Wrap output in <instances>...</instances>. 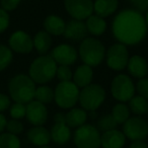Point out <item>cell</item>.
<instances>
[{"instance_id":"cell-1","label":"cell","mask_w":148,"mask_h":148,"mask_svg":"<svg viewBox=\"0 0 148 148\" xmlns=\"http://www.w3.org/2000/svg\"><path fill=\"white\" fill-rule=\"evenodd\" d=\"M112 33L118 43L125 46L138 45L147 36L145 17L133 8L120 11L113 19Z\"/></svg>"},{"instance_id":"cell-2","label":"cell","mask_w":148,"mask_h":148,"mask_svg":"<svg viewBox=\"0 0 148 148\" xmlns=\"http://www.w3.org/2000/svg\"><path fill=\"white\" fill-rule=\"evenodd\" d=\"M36 83L29 75L18 74L10 79L8 84V91L11 99L14 103L27 105L34 101L36 92Z\"/></svg>"},{"instance_id":"cell-3","label":"cell","mask_w":148,"mask_h":148,"mask_svg":"<svg viewBox=\"0 0 148 148\" xmlns=\"http://www.w3.org/2000/svg\"><path fill=\"white\" fill-rule=\"evenodd\" d=\"M57 63L50 55H41L32 62L29 69V76L38 84L48 83L56 76Z\"/></svg>"},{"instance_id":"cell-4","label":"cell","mask_w":148,"mask_h":148,"mask_svg":"<svg viewBox=\"0 0 148 148\" xmlns=\"http://www.w3.org/2000/svg\"><path fill=\"white\" fill-rule=\"evenodd\" d=\"M106 48L99 40L95 38H85L80 43L78 56L83 64L95 67L106 58Z\"/></svg>"},{"instance_id":"cell-5","label":"cell","mask_w":148,"mask_h":148,"mask_svg":"<svg viewBox=\"0 0 148 148\" xmlns=\"http://www.w3.org/2000/svg\"><path fill=\"white\" fill-rule=\"evenodd\" d=\"M80 89L73 81L59 82L54 89V101L63 110L72 109L78 103Z\"/></svg>"},{"instance_id":"cell-6","label":"cell","mask_w":148,"mask_h":148,"mask_svg":"<svg viewBox=\"0 0 148 148\" xmlns=\"http://www.w3.org/2000/svg\"><path fill=\"white\" fill-rule=\"evenodd\" d=\"M106 99V90L101 85L91 83L83 87L79 92L78 103L81 109L86 112H95L103 103Z\"/></svg>"},{"instance_id":"cell-7","label":"cell","mask_w":148,"mask_h":148,"mask_svg":"<svg viewBox=\"0 0 148 148\" xmlns=\"http://www.w3.org/2000/svg\"><path fill=\"white\" fill-rule=\"evenodd\" d=\"M73 142L76 148H99L101 132L90 124H84L75 129L73 133Z\"/></svg>"},{"instance_id":"cell-8","label":"cell","mask_w":148,"mask_h":148,"mask_svg":"<svg viewBox=\"0 0 148 148\" xmlns=\"http://www.w3.org/2000/svg\"><path fill=\"white\" fill-rule=\"evenodd\" d=\"M136 87L131 77L126 74H118L111 84V92L119 103H127L135 95Z\"/></svg>"},{"instance_id":"cell-9","label":"cell","mask_w":148,"mask_h":148,"mask_svg":"<svg viewBox=\"0 0 148 148\" xmlns=\"http://www.w3.org/2000/svg\"><path fill=\"white\" fill-rule=\"evenodd\" d=\"M129 51L127 46L121 43L112 45L106 52V60L109 68L115 71H122L127 67L129 61Z\"/></svg>"},{"instance_id":"cell-10","label":"cell","mask_w":148,"mask_h":148,"mask_svg":"<svg viewBox=\"0 0 148 148\" xmlns=\"http://www.w3.org/2000/svg\"><path fill=\"white\" fill-rule=\"evenodd\" d=\"M122 132L125 137L131 141L145 140L148 136V122L139 116L130 117L123 124Z\"/></svg>"},{"instance_id":"cell-11","label":"cell","mask_w":148,"mask_h":148,"mask_svg":"<svg viewBox=\"0 0 148 148\" xmlns=\"http://www.w3.org/2000/svg\"><path fill=\"white\" fill-rule=\"evenodd\" d=\"M51 141L57 145H65L71 139V129L67 126L65 115L63 113H57L54 116V125L50 130Z\"/></svg>"},{"instance_id":"cell-12","label":"cell","mask_w":148,"mask_h":148,"mask_svg":"<svg viewBox=\"0 0 148 148\" xmlns=\"http://www.w3.org/2000/svg\"><path fill=\"white\" fill-rule=\"evenodd\" d=\"M64 6L73 19L84 21L93 13L92 0H64Z\"/></svg>"},{"instance_id":"cell-13","label":"cell","mask_w":148,"mask_h":148,"mask_svg":"<svg viewBox=\"0 0 148 148\" xmlns=\"http://www.w3.org/2000/svg\"><path fill=\"white\" fill-rule=\"evenodd\" d=\"M50 56L53 58L57 65L70 66L76 62L78 58V52L73 46L68 44H61L54 48Z\"/></svg>"},{"instance_id":"cell-14","label":"cell","mask_w":148,"mask_h":148,"mask_svg":"<svg viewBox=\"0 0 148 148\" xmlns=\"http://www.w3.org/2000/svg\"><path fill=\"white\" fill-rule=\"evenodd\" d=\"M25 118L33 126H43L48 120V110L46 105L36 99L29 101L27 105Z\"/></svg>"},{"instance_id":"cell-15","label":"cell","mask_w":148,"mask_h":148,"mask_svg":"<svg viewBox=\"0 0 148 148\" xmlns=\"http://www.w3.org/2000/svg\"><path fill=\"white\" fill-rule=\"evenodd\" d=\"M9 48L19 54H29L34 49V42L31 36L23 31H16L9 38Z\"/></svg>"},{"instance_id":"cell-16","label":"cell","mask_w":148,"mask_h":148,"mask_svg":"<svg viewBox=\"0 0 148 148\" xmlns=\"http://www.w3.org/2000/svg\"><path fill=\"white\" fill-rule=\"evenodd\" d=\"M87 29L84 21L73 19L66 23V27L64 31V37L73 42H82L87 38Z\"/></svg>"},{"instance_id":"cell-17","label":"cell","mask_w":148,"mask_h":148,"mask_svg":"<svg viewBox=\"0 0 148 148\" xmlns=\"http://www.w3.org/2000/svg\"><path fill=\"white\" fill-rule=\"evenodd\" d=\"M126 139L124 133L118 129H113L101 134V146L103 148H123Z\"/></svg>"},{"instance_id":"cell-18","label":"cell","mask_w":148,"mask_h":148,"mask_svg":"<svg viewBox=\"0 0 148 148\" xmlns=\"http://www.w3.org/2000/svg\"><path fill=\"white\" fill-rule=\"evenodd\" d=\"M27 137L29 143L38 147L48 146V144L51 142L50 131L44 126H34L27 131Z\"/></svg>"},{"instance_id":"cell-19","label":"cell","mask_w":148,"mask_h":148,"mask_svg":"<svg viewBox=\"0 0 148 148\" xmlns=\"http://www.w3.org/2000/svg\"><path fill=\"white\" fill-rule=\"evenodd\" d=\"M127 68L130 75L134 78H145L146 75H148V63L142 56L134 55L130 57Z\"/></svg>"},{"instance_id":"cell-20","label":"cell","mask_w":148,"mask_h":148,"mask_svg":"<svg viewBox=\"0 0 148 148\" xmlns=\"http://www.w3.org/2000/svg\"><path fill=\"white\" fill-rule=\"evenodd\" d=\"M92 78H93L92 67L86 65V64H82V65L78 66L75 69V71L73 72L72 81L79 88H83V87L91 84Z\"/></svg>"},{"instance_id":"cell-21","label":"cell","mask_w":148,"mask_h":148,"mask_svg":"<svg viewBox=\"0 0 148 148\" xmlns=\"http://www.w3.org/2000/svg\"><path fill=\"white\" fill-rule=\"evenodd\" d=\"M66 124L70 129H77L87 121V112L81 108H72L65 114Z\"/></svg>"},{"instance_id":"cell-22","label":"cell","mask_w":148,"mask_h":148,"mask_svg":"<svg viewBox=\"0 0 148 148\" xmlns=\"http://www.w3.org/2000/svg\"><path fill=\"white\" fill-rule=\"evenodd\" d=\"M119 6V0H95L93 12L99 16L106 18L114 14Z\"/></svg>"},{"instance_id":"cell-23","label":"cell","mask_w":148,"mask_h":148,"mask_svg":"<svg viewBox=\"0 0 148 148\" xmlns=\"http://www.w3.org/2000/svg\"><path fill=\"white\" fill-rule=\"evenodd\" d=\"M66 23L56 14H50L44 21V29L51 36H61L64 34Z\"/></svg>"},{"instance_id":"cell-24","label":"cell","mask_w":148,"mask_h":148,"mask_svg":"<svg viewBox=\"0 0 148 148\" xmlns=\"http://www.w3.org/2000/svg\"><path fill=\"white\" fill-rule=\"evenodd\" d=\"M85 25H86L87 33L95 37L103 35L108 27L105 18L97 14H93V13L85 19Z\"/></svg>"},{"instance_id":"cell-25","label":"cell","mask_w":148,"mask_h":148,"mask_svg":"<svg viewBox=\"0 0 148 148\" xmlns=\"http://www.w3.org/2000/svg\"><path fill=\"white\" fill-rule=\"evenodd\" d=\"M34 49L37 50L40 55H46L52 47V36L49 35L46 31H40L36 34L33 39Z\"/></svg>"},{"instance_id":"cell-26","label":"cell","mask_w":148,"mask_h":148,"mask_svg":"<svg viewBox=\"0 0 148 148\" xmlns=\"http://www.w3.org/2000/svg\"><path fill=\"white\" fill-rule=\"evenodd\" d=\"M129 107L130 112L133 113L136 116H141L146 115L148 112V101L144 97H140V95H134L129 101Z\"/></svg>"},{"instance_id":"cell-27","label":"cell","mask_w":148,"mask_h":148,"mask_svg":"<svg viewBox=\"0 0 148 148\" xmlns=\"http://www.w3.org/2000/svg\"><path fill=\"white\" fill-rule=\"evenodd\" d=\"M130 113L131 112H130L128 105H126L125 103H118L113 107L111 115L113 116L116 123L119 125V124H124L129 119Z\"/></svg>"},{"instance_id":"cell-28","label":"cell","mask_w":148,"mask_h":148,"mask_svg":"<svg viewBox=\"0 0 148 148\" xmlns=\"http://www.w3.org/2000/svg\"><path fill=\"white\" fill-rule=\"evenodd\" d=\"M35 99L44 105L52 103L54 101V90L48 85H40L36 88Z\"/></svg>"},{"instance_id":"cell-29","label":"cell","mask_w":148,"mask_h":148,"mask_svg":"<svg viewBox=\"0 0 148 148\" xmlns=\"http://www.w3.org/2000/svg\"><path fill=\"white\" fill-rule=\"evenodd\" d=\"M21 143L16 135L8 132L0 134V148H21Z\"/></svg>"},{"instance_id":"cell-30","label":"cell","mask_w":148,"mask_h":148,"mask_svg":"<svg viewBox=\"0 0 148 148\" xmlns=\"http://www.w3.org/2000/svg\"><path fill=\"white\" fill-rule=\"evenodd\" d=\"M118 124L116 123V121L114 120L113 116L111 114H106V115L101 116L97 122V126L95 127L97 128L99 132H107L110 131V130L116 129Z\"/></svg>"},{"instance_id":"cell-31","label":"cell","mask_w":148,"mask_h":148,"mask_svg":"<svg viewBox=\"0 0 148 148\" xmlns=\"http://www.w3.org/2000/svg\"><path fill=\"white\" fill-rule=\"evenodd\" d=\"M13 54L10 48L5 45H0V71L7 68L12 62Z\"/></svg>"},{"instance_id":"cell-32","label":"cell","mask_w":148,"mask_h":148,"mask_svg":"<svg viewBox=\"0 0 148 148\" xmlns=\"http://www.w3.org/2000/svg\"><path fill=\"white\" fill-rule=\"evenodd\" d=\"M56 76L59 79L60 82H63V81H72L73 72L70 69L69 66L59 65L57 67V71H56Z\"/></svg>"},{"instance_id":"cell-33","label":"cell","mask_w":148,"mask_h":148,"mask_svg":"<svg viewBox=\"0 0 148 148\" xmlns=\"http://www.w3.org/2000/svg\"><path fill=\"white\" fill-rule=\"evenodd\" d=\"M9 113L12 119L14 120H21L25 117V113H27V105L19 103H14L12 106H10V110Z\"/></svg>"},{"instance_id":"cell-34","label":"cell","mask_w":148,"mask_h":148,"mask_svg":"<svg viewBox=\"0 0 148 148\" xmlns=\"http://www.w3.org/2000/svg\"><path fill=\"white\" fill-rule=\"evenodd\" d=\"M5 129L7 130V132L10 134H13V135H18L21 132L23 131V124L21 123L18 120H10V121L7 122L6 124V128Z\"/></svg>"},{"instance_id":"cell-35","label":"cell","mask_w":148,"mask_h":148,"mask_svg":"<svg viewBox=\"0 0 148 148\" xmlns=\"http://www.w3.org/2000/svg\"><path fill=\"white\" fill-rule=\"evenodd\" d=\"M136 91L138 95L144 97L148 101V78H141L136 84Z\"/></svg>"},{"instance_id":"cell-36","label":"cell","mask_w":148,"mask_h":148,"mask_svg":"<svg viewBox=\"0 0 148 148\" xmlns=\"http://www.w3.org/2000/svg\"><path fill=\"white\" fill-rule=\"evenodd\" d=\"M133 9L143 13L148 10V0H128Z\"/></svg>"},{"instance_id":"cell-37","label":"cell","mask_w":148,"mask_h":148,"mask_svg":"<svg viewBox=\"0 0 148 148\" xmlns=\"http://www.w3.org/2000/svg\"><path fill=\"white\" fill-rule=\"evenodd\" d=\"M9 14L6 10H4L3 8H0V34L4 33L7 29V27H9Z\"/></svg>"},{"instance_id":"cell-38","label":"cell","mask_w":148,"mask_h":148,"mask_svg":"<svg viewBox=\"0 0 148 148\" xmlns=\"http://www.w3.org/2000/svg\"><path fill=\"white\" fill-rule=\"evenodd\" d=\"M21 2V0H1V7L8 12L16 9Z\"/></svg>"},{"instance_id":"cell-39","label":"cell","mask_w":148,"mask_h":148,"mask_svg":"<svg viewBox=\"0 0 148 148\" xmlns=\"http://www.w3.org/2000/svg\"><path fill=\"white\" fill-rule=\"evenodd\" d=\"M11 106L10 99L4 93H0V113L6 111Z\"/></svg>"},{"instance_id":"cell-40","label":"cell","mask_w":148,"mask_h":148,"mask_svg":"<svg viewBox=\"0 0 148 148\" xmlns=\"http://www.w3.org/2000/svg\"><path fill=\"white\" fill-rule=\"evenodd\" d=\"M129 148H148V145L144 140H135L131 141Z\"/></svg>"},{"instance_id":"cell-41","label":"cell","mask_w":148,"mask_h":148,"mask_svg":"<svg viewBox=\"0 0 148 148\" xmlns=\"http://www.w3.org/2000/svg\"><path fill=\"white\" fill-rule=\"evenodd\" d=\"M6 124H7V120H6V118H5V116L0 113V134L3 133V131L5 130Z\"/></svg>"},{"instance_id":"cell-42","label":"cell","mask_w":148,"mask_h":148,"mask_svg":"<svg viewBox=\"0 0 148 148\" xmlns=\"http://www.w3.org/2000/svg\"><path fill=\"white\" fill-rule=\"evenodd\" d=\"M145 21H146V27H147V32H148V10L146 11V15L145 16Z\"/></svg>"},{"instance_id":"cell-43","label":"cell","mask_w":148,"mask_h":148,"mask_svg":"<svg viewBox=\"0 0 148 148\" xmlns=\"http://www.w3.org/2000/svg\"><path fill=\"white\" fill-rule=\"evenodd\" d=\"M38 148H51V147H49V146H43V147H38Z\"/></svg>"},{"instance_id":"cell-44","label":"cell","mask_w":148,"mask_h":148,"mask_svg":"<svg viewBox=\"0 0 148 148\" xmlns=\"http://www.w3.org/2000/svg\"><path fill=\"white\" fill-rule=\"evenodd\" d=\"M147 116H148V112H147Z\"/></svg>"}]
</instances>
